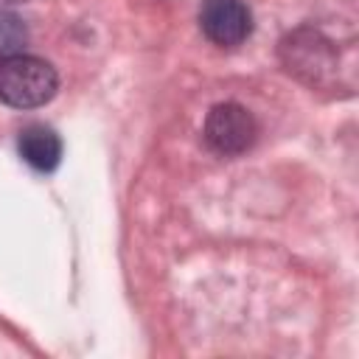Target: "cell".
I'll return each mask as SVG.
<instances>
[{"label":"cell","mask_w":359,"mask_h":359,"mask_svg":"<svg viewBox=\"0 0 359 359\" xmlns=\"http://www.w3.org/2000/svg\"><path fill=\"white\" fill-rule=\"evenodd\" d=\"M25 42H28L25 22L11 11H0V59L22 53Z\"/></svg>","instance_id":"cell-6"},{"label":"cell","mask_w":359,"mask_h":359,"mask_svg":"<svg viewBox=\"0 0 359 359\" xmlns=\"http://www.w3.org/2000/svg\"><path fill=\"white\" fill-rule=\"evenodd\" d=\"M59 76L50 62L28 53L0 59V101L14 109H34L56 95Z\"/></svg>","instance_id":"cell-1"},{"label":"cell","mask_w":359,"mask_h":359,"mask_svg":"<svg viewBox=\"0 0 359 359\" xmlns=\"http://www.w3.org/2000/svg\"><path fill=\"white\" fill-rule=\"evenodd\" d=\"M199 25L213 45L236 48L252 31V14L244 0H202Z\"/></svg>","instance_id":"cell-3"},{"label":"cell","mask_w":359,"mask_h":359,"mask_svg":"<svg viewBox=\"0 0 359 359\" xmlns=\"http://www.w3.org/2000/svg\"><path fill=\"white\" fill-rule=\"evenodd\" d=\"M280 56L289 73L306 79V81H323V76L334 67V53L328 42L320 34L311 31H294L280 42Z\"/></svg>","instance_id":"cell-4"},{"label":"cell","mask_w":359,"mask_h":359,"mask_svg":"<svg viewBox=\"0 0 359 359\" xmlns=\"http://www.w3.org/2000/svg\"><path fill=\"white\" fill-rule=\"evenodd\" d=\"M17 149H20V157L34 168V171H53L62 160V140L59 135L50 129V126H42V123H31L20 132V140H17Z\"/></svg>","instance_id":"cell-5"},{"label":"cell","mask_w":359,"mask_h":359,"mask_svg":"<svg viewBox=\"0 0 359 359\" xmlns=\"http://www.w3.org/2000/svg\"><path fill=\"white\" fill-rule=\"evenodd\" d=\"M255 121L252 115L241 107V104H233V101H224V104H216L208 118H205V143L210 151H216L219 157H238L244 154L252 140H255Z\"/></svg>","instance_id":"cell-2"}]
</instances>
